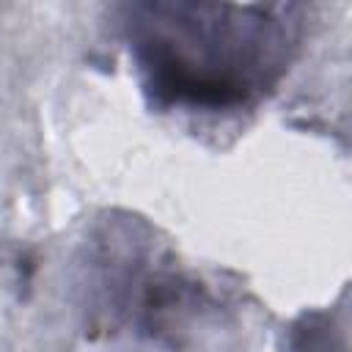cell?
<instances>
[{"label":"cell","instance_id":"obj_1","mask_svg":"<svg viewBox=\"0 0 352 352\" xmlns=\"http://www.w3.org/2000/svg\"><path fill=\"white\" fill-rule=\"evenodd\" d=\"M302 33L286 3H138L126 36L157 102L236 110L258 102L286 74Z\"/></svg>","mask_w":352,"mask_h":352}]
</instances>
